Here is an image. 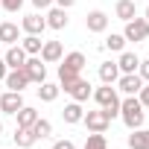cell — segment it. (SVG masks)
<instances>
[{"mask_svg": "<svg viewBox=\"0 0 149 149\" xmlns=\"http://www.w3.org/2000/svg\"><path fill=\"white\" fill-rule=\"evenodd\" d=\"M120 117H123V123H126L129 129H140V126H143V117H146L140 100H137V97L120 100Z\"/></svg>", "mask_w": 149, "mask_h": 149, "instance_id": "6da1fadb", "label": "cell"}, {"mask_svg": "<svg viewBox=\"0 0 149 149\" xmlns=\"http://www.w3.org/2000/svg\"><path fill=\"white\" fill-rule=\"evenodd\" d=\"M94 100L100 102V108L105 111V117H108V120L120 117V97H117V91H114L111 85H102V88H97V91H94Z\"/></svg>", "mask_w": 149, "mask_h": 149, "instance_id": "7a4b0ae2", "label": "cell"}, {"mask_svg": "<svg viewBox=\"0 0 149 149\" xmlns=\"http://www.w3.org/2000/svg\"><path fill=\"white\" fill-rule=\"evenodd\" d=\"M123 38H126V41H146V38H149V21H146V18H132V21H126Z\"/></svg>", "mask_w": 149, "mask_h": 149, "instance_id": "3957f363", "label": "cell"}, {"mask_svg": "<svg viewBox=\"0 0 149 149\" xmlns=\"http://www.w3.org/2000/svg\"><path fill=\"white\" fill-rule=\"evenodd\" d=\"M21 108H24L21 91H6L3 97H0V111H3V114H18Z\"/></svg>", "mask_w": 149, "mask_h": 149, "instance_id": "277c9868", "label": "cell"}, {"mask_svg": "<svg viewBox=\"0 0 149 149\" xmlns=\"http://www.w3.org/2000/svg\"><path fill=\"white\" fill-rule=\"evenodd\" d=\"M24 70H26V76H29V82H35V85H41V82L47 79V64H44L41 58H26Z\"/></svg>", "mask_w": 149, "mask_h": 149, "instance_id": "5b68a950", "label": "cell"}, {"mask_svg": "<svg viewBox=\"0 0 149 149\" xmlns=\"http://www.w3.org/2000/svg\"><path fill=\"white\" fill-rule=\"evenodd\" d=\"M82 123L88 126V132H105L111 120H108V117H105V111L100 108V111H88V114L82 117Z\"/></svg>", "mask_w": 149, "mask_h": 149, "instance_id": "8992f818", "label": "cell"}, {"mask_svg": "<svg viewBox=\"0 0 149 149\" xmlns=\"http://www.w3.org/2000/svg\"><path fill=\"white\" fill-rule=\"evenodd\" d=\"M3 82H6L9 91H24V88L29 85V76H26V70H24V67H15V70L6 73V79H3Z\"/></svg>", "mask_w": 149, "mask_h": 149, "instance_id": "52a82bcc", "label": "cell"}, {"mask_svg": "<svg viewBox=\"0 0 149 149\" xmlns=\"http://www.w3.org/2000/svg\"><path fill=\"white\" fill-rule=\"evenodd\" d=\"M117 85H120V91H123L126 97H134V94L143 88V79L137 76V73H123V76L117 79Z\"/></svg>", "mask_w": 149, "mask_h": 149, "instance_id": "ba28073f", "label": "cell"}, {"mask_svg": "<svg viewBox=\"0 0 149 149\" xmlns=\"http://www.w3.org/2000/svg\"><path fill=\"white\" fill-rule=\"evenodd\" d=\"M85 26H88V32H105L108 29V15L100 12V9H94V12H88Z\"/></svg>", "mask_w": 149, "mask_h": 149, "instance_id": "9c48e42d", "label": "cell"}, {"mask_svg": "<svg viewBox=\"0 0 149 149\" xmlns=\"http://www.w3.org/2000/svg\"><path fill=\"white\" fill-rule=\"evenodd\" d=\"M61 56H64L61 41H44V44H41V61H44V64H53V61H58Z\"/></svg>", "mask_w": 149, "mask_h": 149, "instance_id": "30bf717a", "label": "cell"}, {"mask_svg": "<svg viewBox=\"0 0 149 149\" xmlns=\"http://www.w3.org/2000/svg\"><path fill=\"white\" fill-rule=\"evenodd\" d=\"M26 58H29V56H26V50H24V47H18V44H12V47L6 50V56H3L6 67H12V70H15V67H24V64H26Z\"/></svg>", "mask_w": 149, "mask_h": 149, "instance_id": "8fae6325", "label": "cell"}, {"mask_svg": "<svg viewBox=\"0 0 149 149\" xmlns=\"http://www.w3.org/2000/svg\"><path fill=\"white\" fill-rule=\"evenodd\" d=\"M67 94H70V97H73V100H76V102H85V100H88V97H91V94H94V91H91V82H88V79H82V76H79V79H76V82H73V85H70V88H67Z\"/></svg>", "mask_w": 149, "mask_h": 149, "instance_id": "7c38bea8", "label": "cell"}, {"mask_svg": "<svg viewBox=\"0 0 149 149\" xmlns=\"http://www.w3.org/2000/svg\"><path fill=\"white\" fill-rule=\"evenodd\" d=\"M21 29H24L26 35H41V32L47 29V21H44L41 15H26L24 24H21Z\"/></svg>", "mask_w": 149, "mask_h": 149, "instance_id": "4fadbf2b", "label": "cell"}, {"mask_svg": "<svg viewBox=\"0 0 149 149\" xmlns=\"http://www.w3.org/2000/svg\"><path fill=\"white\" fill-rule=\"evenodd\" d=\"M44 21H47L50 29H64V26H67V12H64L61 6H56V9H50V15H47Z\"/></svg>", "mask_w": 149, "mask_h": 149, "instance_id": "5bb4252c", "label": "cell"}, {"mask_svg": "<svg viewBox=\"0 0 149 149\" xmlns=\"http://www.w3.org/2000/svg\"><path fill=\"white\" fill-rule=\"evenodd\" d=\"M100 79H102L105 85H111V82L120 79V67H117V61H102V64H100Z\"/></svg>", "mask_w": 149, "mask_h": 149, "instance_id": "9a60e30c", "label": "cell"}, {"mask_svg": "<svg viewBox=\"0 0 149 149\" xmlns=\"http://www.w3.org/2000/svg\"><path fill=\"white\" fill-rule=\"evenodd\" d=\"M18 38H21V32H18V26L15 24H9V21H3L0 24V44H18Z\"/></svg>", "mask_w": 149, "mask_h": 149, "instance_id": "2e32d148", "label": "cell"}, {"mask_svg": "<svg viewBox=\"0 0 149 149\" xmlns=\"http://www.w3.org/2000/svg\"><path fill=\"white\" fill-rule=\"evenodd\" d=\"M137 64H140V58L134 53H120V58H117L120 73H137Z\"/></svg>", "mask_w": 149, "mask_h": 149, "instance_id": "e0dca14e", "label": "cell"}, {"mask_svg": "<svg viewBox=\"0 0 149 149\" xmlns=\"http://www.w3.org/2000/svg\"><path fill=\"white\" fill-rule=\"evenodd\" d=\"M129 146L132 149H149V129H132Z\"/></svg>", "mask_w": 149, "mask_h": 149, "instance_id": "ac0fdd59", "label": "cell"}, {"mask_svg": "<svg viewBox=\"0 0 149 149\" xmlns=\"http://www.w3.org/2000/svg\"><path fill=\"white\" fill-rule=\"evenodd\" d=\"M61 117H64V123H82V117H85V111H82V105L76 102V100H73L70 105H64V111H61Z\"/></svg>", "mask_w": 149, "mask_h": 149, "instance_id": "d6986e66", "label": "cell"}, {"mask_svg": "<svg viewBox=\"0 0 149 149\" xmlns=\"http://www.w3.org/2000/svg\"><path fill=\"white\" fill-rule=\"evenodd\" d=\"M61 64H64V67H70V70H76V73H82V67L88 64V58H85V53H79V50H76V53H67V56L61 58Z\"/></svg>", "mask_w": 149, "mask_h": 149, "instance_id": "ffe728a7", "label": "cell"}, {"mask_svg": "<svg viewBox=\"0 0 149 149\" xmlns=\"http://www.w3.org/2000/svg\"><path fill=\"white\" fill-rule=\"evenodd\" d=\"M35 140H38V137H35V132H32V129H24V126H18V129H15V143H18L21 149H29Z\"/></svg>", "mask_w": 149, "mask_h": 149, "instance_id": "44dd1931", "label": "cell"}, {"mask_svg": "<svg viewBox=\"0 0 149 149\" xmlns=\"http://www.w3.org/2000/svg\"><path fill=\"white\" fill-rule=\"evenodd\" d=\"M114 12H117V18L120 21H132L134 18V0H117V6H114Z\"/></svg>", "mask_w": 149, "mask_h": 149, "instance_id": "7402d4cb", "label": "cell"}, {"mask_svg": "<svg viewBox=\"0 0 149 149\" xmlns=\"http://www.w3.org/2000/svg\"><path fill=\"white\" fill-rule=\"evenodd\" d=\"M35 120H38V111H35V108L24 105V108L18 111V126H24V129H32V126H35Z\"/></svg>", "mask_w": 149, "mask_h": 149, "instance_id": "603a6c76", "label": "cell"}, {"mask_svg": "<svg viewBox=\"0 0 149 149\" xmlns=\"http://www.w3.org/2000/svg\"><path fill=\"white\" fill-rule=\"evenodd\" d=\"M58 91H61L58 85H53V82H47V79H44V82H41V88H38V97H41L44 102H53V100L58 97Z\"/></svg>", "mask_w": 149, "mask_h": 149, "instance_id": "cb8c5ba5", "label": "cell"}, {"mask_svg": "<svg viewBox=\"0 0 149 149\" xmlns=\"http://www.w3.org/2000/svg\"><path fill=\"white\" fill-rule=\"evenodd\" d=\"M41 44H44V41H41V35H26L21 47L26 50V56H38V53H41Z\"/></svg>", "mask_w": 149, "mask_h": 149, "instance_id": "d4e9b609", "label": "cell"}, {"mask_svg": "<svg viewBox=\"0 0 149 149\" xmlns=\"http://www.w3.org/2000/svg\"><path fill=\"white\" fill-rule=\"evenodd\" d=\"M32 132H35V137H38V140H44V137H50V134H53V123L38 117V120H35V126H32Z\"/></svg>", "mask_w": 149, "mask_h": 149, "instance_id": "484cf974", "label": "cell"}, {"mask_svg": "<svg viewBox=\"0 0 149 149\" xmlns=\"http://www.w3.org/2000/svg\"><path fill=\"white\" fill-rule=\"evenodd\" d=\"M105 47H108V50H114V53H123L126 38H123V35H117V32H111V35L105 38Z\"/></svg>", "mask_w": 149, "mask_h": 149, "instance_id": "4316f807", "label": "cell"}, {"mask_svg": "<svg viewBox=\"0 0 149 149\" xmlns=\"http://www.w3.org/2000/svg\"><path fill=\"white\" fill-rule=\"evenodd\" d=\"M85 149H108V146H105V134H102V132H94V134H88V143H85Z\"/></svg>", "mask_w": 149, "mask_h": 149, "instance_id": "83f0119b", "label": "cell"}, {"mask_svg": "<svg viewBox=\"0 0 149 149\" xmlns=\"http://www.w3.org/2000/svg\"><path fill=\"white\" fill-rule=\"evenodd\" d=\"M0 6H3L6 12H18L24 6V0H0Z\"/></svg>", "mask_w": 149, "mask_h": 149, "instance_id": "f1b7e54d", "label": "cell"}, {"mask_svg": "<svg viewBox=\"0 0 149 149\" xmlns=\"http://www.w3.org/2000/svg\"><path fill=\"white\" fill-rule=\"evenodd\" d=\"M137 76H140V79H143V82H149V58H146V61H140V64H137Z\"/></svg>", "mask_w": 149, "mask_h": 149, "instance_id": "f546056e", "label": "cell"}, {"mask_svg": "<svg viewBox=\"0 0 149 149\" xmlns=\"http://www.w3.org/2000/svg\"><path fill=\"white\" fill-rule=\"evenodd\" d=\"M137 100H140V105H143V108H149V85H143V88L137 91Z\"/></svg>", "mask_w": 149, "mask_h": 149, "instance_id": "4dcf8cb0", "label": "cell"}, {"mask_svg": "<svg viewBox=\"0 0 149 149\" xmlns=\"http://www.w3.org/2000/svg\"><path fill=\"white\" fill-rule=\"evenodd\" d=\"M53 149H76V146H73V140H56Z\"/></svg>", "mask_w": 149, "mask_h": 149, "instance_id": "1f68e13d", "label": "cell"}, {"mask_svg": "<svg viewBox=\"0 0 149 149\" xmlns=\"http://www.w3.org/2000/svg\"><path fill=\"white\" fill-rule=\"evenodd\" d=\"M53 3H56V6H61V9H70L76 0H53Z\"/></svg>", "mask_w": 149, "mask_h": 149, "instance_id": "d6a6232c", "label": "cell"}, {"mask_svg": "<svg viewBox=\"0 0 149 149\" xmlns=\"http://www.w3.org/2000/svg\"><path fill=\"white\" fill-rule=\"evenodd\" d=\"M50 3H53V0H32V6H35V9H47Z\"/></svg>", "mask_w": 149, "mask_h": 149, "instance_id": "836d02e7", "label": "cell"}, {"mask_svg": "<svg viewBox=\"0 0 149 149\" xmlns=\"http://www.w3.org/2000/svg\"><path fill=\"white\" fill-rule=\"evenodd\" d=\"M6 73H9V67H6V61L0 58V79H6Z\"/></svg>", "mask_w": 149, "mask_h": 149, "instance_id": "e575fe53", "label": "cell"}, {"mask_svg": "<svg viewBox=\"0 0 149 149\" xmlns=\"http://www.w3.org/2000/svg\"><path fill=\"white\" fill-rule=\"evenodd\" d=\"M146 21H149V6H146Z\"/></svg>", "mask_w": 149, "mask_h": 149, "instance_id": "d590c367", "label": "cell"}, {"mask_svg": "<svg viewBox=\"0 0 149 149\" xmlns=\"http://www.w3.org/2000/svg\"><path fill=\"white\" fill-rule=\"evenodd\" d=\"M0 132H3V123H0Z\"/></svg>", "mask_w": 149, "mask_h": 149, "instance_id": "8d00e7d4", "label": "cell"}, {"mask_svg": "<svg viewBox=\"0 0 149 149\" xmlns=\"http://www.w3.org/2000/svg\"><path fill=\"white\" fill-rule=\"evenodd\" d=\"M82 149H85V146H82Z\"/></svg>", "mask_w": 149, "mask_h": 149, "instance_id": "74e56055", "label": "cell"}]
</instances>
